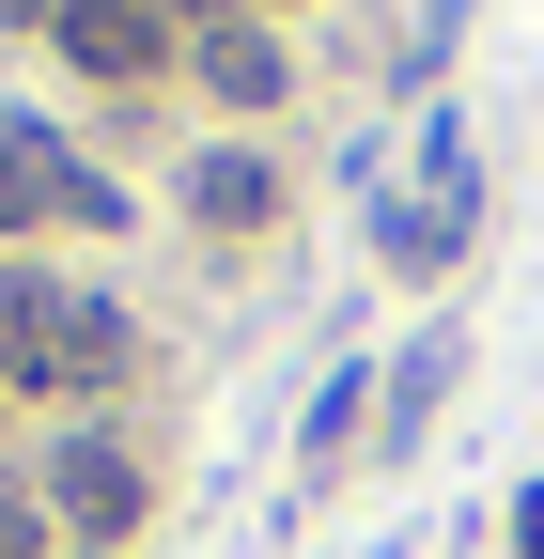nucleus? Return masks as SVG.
Here are the masks:
<instances>
[{"mask_svg":"<svg viewBox=\"0 0 544 559\" xmlns=\"http://www.w3.org/2000/svg\"><path fill=\"white\" fill-rule=\"evenodd\" d=\"M47 218H109V171L79 140H47V124L0 109V234H47Z\"/></svg>","mask_w":544,"mask_h":559,"instance_id":"nucleus-1","label":"nucleus"},{"mask_svg":"<svg viewBox=\"0 0 544 559\" xmlns=\"http://www.w3.org/2000/svg\"><path fill=\"white\" fill-rule=\"evenodd\" d=\"M374 249H389L404 280H436V264L466 249V202H451V187H421V202H389V218H374Z\"/></svg>","mask_w":544,"mask_h":559,"instance_id":"nucleus-7","label":"nucleus"},{"mask_svg":"<svg viewBox=\"0 0 544 559\" xmlns=\"http://www.w3.org/2000/svg\"><path fill=\"white\" fill-rule=\"evenodd\" d=\"M358 436H374V389L327 373V389H311V466H358Z\"/></svg>","mask_w":544,"mask_h":559,"instance_id":"nucleus-8","label":"nucleus"},{"mask_svg":"<svg viewBox=\"0 0 544 559\" xmlns=\"http://www.w3.org/2000/svg\"><path fill=\"white\" fill-rule=\"evenodd\" d=\"M0 16H32V0H0Z\"/></svg>","mask_w":544,"mask_h":559,"instance_id":"nucleus-12","label":"nucleus"},{"mask_svg":"<svg viewBox=\"0 0 544 559\" xmlns=\"http://www.w3.org/2000/svg\"><path fill=\"white\" fill-rule=\"evenodd\" d=\"M513 544H529V559H544V481H529V513H513Z\"/></svg>","mask_w":544,"mask_h":559,"instance_id":"nucleus-11","label":"nucleus"},{"mask_svg":"<svg viewBox=\"0 0 544 559\" xmlns=\"http://www.w3.org/2000/svg\"><path fill=\"white\" fill-rule=\"evenodd\" d=\"M187 62H202V94H218V109H281V94H296V62H281V32H264V16H218Z\"/></svg>","mask_w":544,"mask_h":559,"instance_id":"nucleus-5","label":"nucleus"},{"mask_svg":"<svg viewBox=\"0 0 544 559\" xmlns=\"http://www.w3.org/2000/svg\"><path fill=\"white\" fill-rule=\"evenodd\" d=\"M62 62L79 79H172V0H62Z\"/></svg>","mask_w":544,"mask_h":559,"instance_id":"nucleus-2","label":"nucleus"},{"mask_svg":"<svg viewBox=\"0 0 544 559\" xmlns=\"http://www.w3.org/2000/svg\"><path fill=\"white\" fill-rule=\"evenodd\" d=\"M47 513H62V528H94V544H109V528H141V451L62 436V451H47Z\"/></svg>","mask_w":544,"mask_h":559,"instance_id":"nucleus-3","label":"nucleus"},{"mask_svg":"<svg viewBox=\"0 0 544 559\" xmlns=\"http://www.w3.org/2000/svg\"><path fill=\"white\" fill-rule=\"evenodd\" d=\"M109 373H125V311H109V296H62L16 389H109Z\"/></svg>","mask_w":544,"mask_h":559,"instance_id":"nucleus-4","label":"nucleus"},{"mask_svg":"<svg viewBox=\"0 0 544 559\" xmlns=\"http://www.w3.org/2000/svg\"><path fill=\"white\" fill-rule=\"evenodd\" d=\"M436 389H451V342H421V358L389 373V451H421V419H436Z\"/></svg>","mask_w":544,"mask_h":559,"instance_id":"nucleus-9","label":"nucleus"},{"mask_svg":"<svg viewBox=\"0 0 544 559\" xmlns=\"http://www.w3.org/2000/svg\"><path fill=\"white\" fill-rule=\"evenodd\" d=\"M187 202H202V234H264V218H281V171H264V156H202Z\"/></svg>","mask_w":544,"mask_h":559,"instance_id":"nucleus-6","label":"nucleus"},{"mask_svg":"<svg viewBox=\"0 0 544 559\" xmlns=\"http://www.w3.org/2000/svg\"><path fill=\"white\" fill-rule=\"evenodd\" d=\"M0 559H47V513L16 498V481H0Z\"/></svg>","mask_w":544,"mask_h":559,"instance_id":"nucleus-10","label":"nucleus"}]
</instances>
